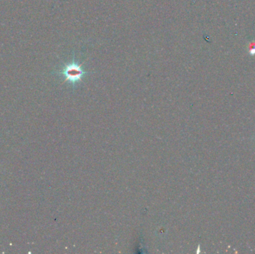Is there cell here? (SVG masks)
Instances as JSON below:
<instances>
[{
    "label": "cell",
    "mask_w": 255,
    "mask_h": 254,
    "mask_svg": "<svg viewBox=\"0 0 255 254\" xmlns=\"http://www.w3.org/2000/svg\"><path fill=\"white\" fill-rule=\"evenodd\" d=\"M56 74L64 78V82H68L73 86L82 82V79L88 75V72L85 71L76 57L73 56V60L70 63L64 64L59 70L56 71Z\"/></svg>",
    "instance_id": "1"
}]
</instances>
